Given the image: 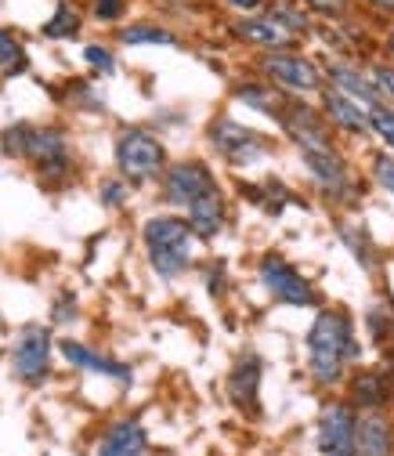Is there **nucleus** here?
Listing matches in <instances>:
<instances>
[{
	"label": "nucleus",
	"mask_w": 394,
	"mask_h": 456,
	"mask_svg": "<svg viewBox=\"0 0 394 456\" xmlns=\"http://www.w3.org/2000/svg\"><path fill=\"white\" fill-rule=\"evenodd\" d=\"M362 348L355 340V326L348 312L341 308H322L308 330V373L315 384L333 387L344 380L348 362H358Z\"/></svg>",
	"instance_id": "1"
},
{
	"label": "nucleus",
	"mask_w": 394,
	"mask_h": 456,
	"mask_svg": "<svg viewBox=\"0 0 394 456\" xmlns=\"http://www.w3.org/2000/svg\"><path fill=\"white\" fill-rule=\"evenodd\" d=\"M141 243H145V254H149V268L174 282L181 279L189 268H192V250H196V236L181 214H152L145 224H141Z\"/></svg>",
	"instance_id": "2"
},
{
	"label": "nucleus",
	"mask_w": 394,
	"mask_h": 456,
	"mask_svg": "<svg viewBox=\"0 0 394 456\" xmlns=\"http://www.w3.org/2000/svg\"><path fill=\"white\" fill-rule=\"evenodd\" d=\"M112 163H117V175L138 189V185H149V182H159V175L171 163L166 156V145L156 131L149 127H124L112 142Z\"/></svg>",
	"instance_id": "3"
},
{
	"label": "nucleus",
	"mask_w": 394,
	"mask_h": 456,
	"mask_svg": "<svg viewBox=\"0 0 394 456\" xmlns=\"http://www.w3.org/2000/svg\"><path fill=\"white\" fill-rule=\"evenodd\" d=\"M257 73L286 98H318V91L326 87L322 80V66L301 47H286V51H261L257 59Z\"/></svg>",
	"instance_id": "4"
},
{
	"label": "nucleus",
	"mask_w": 394,
	"mask_h": 456,
	"mask_svg": "<svg viewBox=\"0 0 394 456\" xmlns=\"http://www.w3.org/2000/svg\"><path fill=\"white\" fill-rule=\"evenodd\" d=\"M22 159L36 170V178L47 182V185L69 182L73 170H76L73 138H69V131H66L62 124H33Z\"/></svg>",
	"instance_id": "5"
},
{
	"label": "nucleus",
	"mask_w": 394,
	"mask_h": 456,
	"mask_svg": "<svg viewBox=\"0 0 394 456\" xmlns=\"http://www.w3.org/2000/svg\"><path fill=\"white\" fill-rule=\"evenodd\" d=\"M206 142H210V149H213L224 163L239 167V170L261 163V159L271 152V142H268L264 134H257L253 127L239 124L236 117H213L210 127H206Z\"/></svg>",
	"instance_id": "6"
},
{
	"label": "nucleus",
	"mask_w": 394,
	"mask_h": 456,
	"mask_svg": "<svg viewBox=\"0 0 394 456\" xmlns=\"http://www.w3.org/2000/svg\"><path fill=\"white\" fill-rule=\"evenodd\" d=\"M51 355H54V337L44 322H26L15 340H12V373L29 384V387H40L47 377H51Z\"/></svg>",
	"instance_id": "7"
},
{
	"label": "nucleus",
	"mask_w": 394,
	"mask_h": 456,
	"mask_svg": "<svg viewBox=\"0 0 394 456\" xmlns=\"http://www.w3.org/2000/svg\"><path fill=\"white\" fill-rule=\"evenodd\" d=\"M257 279H261V287L283 305H293V308H315L318 305L315 287L278 254H264L257 261Z\"/></svg>",
	"instance_id": "8"
},
{
	"label": "nucleus",
	"mask_w": 394,
	"mask_h": 456,
	"mask_svg": "<svg viewBox=\"0 0 394 456\" xmlns=\"http://www.w3.org/2000/svg\"><path fill=\"white\" fill-rule=\"evenodd\" d=\"M217 185V175L210 170V163L203 159H178V163H166V170L159 175V196L166 207L185 210L196 196L210 192Z\"/></svg>",
	"instance_id": "9"
},
{
	"label": "nucleus",
	"mask_w": 394,
	"mask_h": 456,
	"mask_svg": "<svg viewBox=\"0 0 394 456\" xmlns=\"http://www.w3.org/2000/svg\"><path fill=\"white\" fill-rule=\"evenodd\" d=\"M355 410L348 403H326L315 424V445L322 456H355Z\"/></svg>",
	"instance_id": "10"
},
{
	"label": "nucleus",
	"mask_w": 394,
	"mask_h": 456,
	"mask_svg": "<svg viewBox=\"0 0 394 456\" xmlns=\"http://www.w3.org/2000/svg\"><path fill=\"white\" fill-rule=\"evenodd\" d=\"M232 40L253 47V51H286V47H301V37H293L283 22H278L268 8L257 12V15H243V19H232Z\"/></svg>",
	"instance_id": "11"
},
{
	"label": "nucleus",
	"mask_w": 394,
	"mask_h": 456,
	"mask_svg": "<svg viewBox=\"0 0 394 456\" xmlns=\"http://www.w3.org/2000/svg\"><path fill=\"white\" fill-rule=\"evenodd\" d=\"M304 167H308V175L311 182L318 185L322 196L329 200H348L355 192V178H351V167L344 159L341 149H326V152H301Z\"/></svg>",
	"instance_id": "12"
},
{
	"label": "nucleus",
	"mask_w": 394,
	"mask_h": 456,
	"mask_svg": "<svg viewBox=\"0 0 394 456\" xmlns=\"http://www.w3.org/2000/svg\"><path fill=\"white\" fill-rule=\"evenodd\" d=\"M261 377H264V362L257 352H243L229 370V384H224L229 387V403L246 417L261 413Z\"/></svg>",
	"instance_id": "13"
},
{
	"label": "nucleus",
	"mask_w": 394,
	"mask_h": 456,
	"mask_svg": "<svg viewBox=\"0 0 394 456\" xmlns=\"http://www.w3.org/2000/svg\"><path fill=\"white\" fill-rule=\"evenodd\" d=\"M322 80H326V87L348 94V98L358 102L362 109L380 105V94H376V87H373V80H369V69H366L362 62H351V59H329V62L322 66Z\"/></svg>",
	"instance_id": "14"
},
{
	"label": "nucleus",
	"mask_w": 394,
	"mask_h": 456,
	"mask_svg": "<svg viewBox=\"0 0 394 456\" xmlns=\"http://www.w3.org/2000/svg\"><path fill=\"white\" fill-rule=\"evenodd\" d=\"M54 352H59L73 370H84V373H98V377H109V380H117V384H131L134 380V370L120 359H112V355H101L98 348H87L80 345V340L66 337V340H54Z\"/></svg>",
	"instance_id": "15"
},
{
	"label": "nucleus",
	"mask_w": 394,
	"mask_h": 456,
	"mask_svg": "<svg viewBox=\"0 0 394 456\" xmlns=\"http://www.w3.org/2000/svg\"><path fill=\"white\" fill-rule=\"evenodd\" d=\"M185 221L192 228V236L199 243H210L224 232V224H229V196L221 192V185H213L210 192L196 196L189 207H185Z\"/></svg>",
	"instance_id": "16"
},
{
	"label": "nucleus",
	"mask_w": 394,
	"mask_h": 456,
	"mask_svg": "<svg viewBox=\"0 0 394 456\" xmlns=\"http://www.w3.org/2000/svg\"><path fill=\"white\" fill-rule=\"evenodd\" d=\"M318 112L322 120L333 127V131H344L351 138H366L369 134V109H362L358 102H351L348 94L333 91V87H322L318 91Z\"/></svg>",
	"instance_id": "17"
},
{
	"label": "nucleus",
	"mask_w": 394,
	"mask_h": 456,
	"mask_svg": "<svg viewBox=\"0 0 394 456\" xmlns=\"http://www.w3.org/2000/svg\"><path fill=\"white\" fill-rule=\"evenodd\" d=\"M355 456H394V424L380 410L355 417Z\"/></svg>",
	"instance_id": "18"
},
{
	"label": "nucleus",
	"mask_w": 394,
	"mask_h": 456,
	"mask_svg": "<svg viewBox=\"0 0 394 456\" xmlns=\"http://www.w3.org/2000/svg\"><path fill=\"white\" fill-rule=\"evenodd\" d=\"M145 449H149V431L141 428L138 417H124L101 435L94 456H145Z\"/></svg>",
	"instance_id": "19"
},
{
	"label": "nucleus",
	"mask_w": 394,
	"mask_h": 456,
	"mask_svg": "<svg viewBox=\"0 0 394 456\" xmlns=\"http://www.w3.org/2000/svg\"><path fill=\"white\" fill-rule=\"evenodd\" d=\"M117 40L124 47H181L178 29H171L166 22L156 19H138V22H124L117 29Z\"/></svg>",
	"instance_id": "20"
},
{
	"label": "nucleus",
	"mask_w": 394,
	"mask_h": 456,
	"mask_svg": "<svg viewBox=\"0 0 394 456\" xmlns=\"http://www.w3.org/2000/svg\"><path fill=\"white\" fill-rule=\"evenodd\" d=\"M84 29V12L76 8V0H59L51 12V19L40 26L44 40H76Z\"/></svg>",
	"instance_id": "21"
},
{
	"label": "nucleus",
	"mask_w": 394,
	"mask_h": 456,
	"mask_svg": "<svg viewBox=\"0 0 394 456\" xmlns=\"http://www.w3.org/2000/svg\"><path fill=\"white\" fill-rule=\"evenodd\" d=\"M232 98L243 102V105H250V109H257V112H268V117H275V112L283 109V102H286V94L275 91L264 77L261 80H239L232 87Z\"/></svg>",
	"instance_id": "22"
},
{
	"label": "nucleus",
	"mask_w": 394,
	"mask_h": 456,
	"mask_svg": "<svg viewBox=\"0 0 394 456\" xmlns=\"http://www.w3.org/2000/svg\"><path fill=\"white\" fill-rule=\"evenodd\" d=\"M351 398H355L358 413H362V410H383L387 398H390L387 377H383V373H373V370H358V373L351 377Z\"/></svg>",
	"instance_id": "23"
},
{
	"label": "nucleus",
	"mask_w": 394,
	"mask_h": 456,
	"mask_svg": "<svg viewBox=\"0 0 394 456\" xmlns=\"http://www.w3.org/2000/svg\"><path fill=\"white\" fill-rule=\"evenodd\" d=\"M268 12L301 40L315 33V19H311V12L301 4V0H268Z\"/></svg>",
	"instance_id": "24"
},
{
	"label": "nucleus",
	"mask_w": 394,
	"mask_h": 456,
	"mask_svg": "<svg viewBox=\"0 0 394 456\" xmlns=\"http://www.w3.org/2000/svg\"><path fill=\"white\" fill-rule=\"evenodd\" d=\"M29 69V54H26V44L0 26V73H8V77H19Z\"/></svg>",
	"instance_id": "25"
},
{
	"label": "nucleus",
	"mask_w": 394,
	"mask_h": 456,
	"mask_svg": "<svg viewBox=\"0 0 394 456\" xmlns=\"http://www.w3.org/2000/svg\"><path fill=\"white\" fill-rule=\"evenodd\" d=\"M84 66L91 73H98V77H112V73L120 69L117 51H112L109 44H84Z\"/></svg>",
	"instance_id": "26"
},
{
	"label": "nucleus",
	"mask_w": 394,
	"mask_h": 456,
	"mask_svg": "<svg viewBox=\"0 0 394 456\" xmlns=\"http://www.w3.org/2000/svg\"><path fill=\"white\" fill-rule=\"evenodd\" d=\"M366 69H369V80H373L380 102H383V105H394V62H390V59H376V62H369Z\"/></svg>",
	"instance_id": "27"
},
{
	"label": "nucleus",
	"mask_w": 394,
	"mask_h": 456,
	"mask_svg": "<svg viewBox=\"0 0 394 456\" xmlns=\"http://www.w3.org/2000/svg\"><path fill=\"white\" fill-rule=\"evenodd\" d=\"M301 4L311 12V19H326V22H344L355 12L351 0H301Z\"/></svg>",
	"instance_id": "28"
},
{
	"label": "nucleus",
	"mask_w": 394,
	"mask_h": 456,
	"mask_svg": "<svg viewBox=\"0 0 394 456\" xmlns=\"http://www.w3.org/2000/svg\"><path fill=\"white\" fill-rule=\"evenodd\" d=\"M369 134H376L394 152V105H383L380 102V105L369 109Z\"/></svg>",
	"instance_id": "29"
},
{
	"label": "nucleus",
	"mask_w": 394,
	"mask_h": 456,
	"mask_svg": "<svg viewBox=\"0 0 394 456\" xmlns=\"http://www.w3.org/2000/svg\"><path fill=\"white\" fill-rule=\"evenodd\" d=\"M127 200H131V185H127L120 175L101 178V185H98V203H101L105 210H120Z\"/></svg>",
	"instance_id": "30"
},
{
	"label": "nucleus",
	"mask_w": 394,
	"mask_h": 456,
	"mask_svg": "<svg viewBox=\"0 0 394 456\" xmlns=\"http://www.w3.org/2000/svg\"><path fill=\"white\" fill-rule=\"evenodd\" d=\"M87 15L101 26H120L127 15V0H87Z\"/></svg>",
	"instance_id": "31"
},
{
	"label": "nucleus",
	"mask_w": 394,
	"mask_h": 456,
	"mask_svg": "<svg viewBox=\"0 0 394 456\" xmlns=\"http://www.w3.org/2000/svg\"><path fill=\"white\" fill-rule=\"evenodd\" d=\"M29 127H33V124L19 120V124H12V127H4V131H0V152H4V156H12V159H22V152H26V142H29Z\"/></svg>",
	"instance_id": "32"
},
{
	"label": "nucleus",
	"mask_w": 394,
	"mask_h": 456,
	"mask_svg": "<svg viewBox=\"0 0 394 456\" xmlns=\"http://www.w3.org/2000/svg\"><path fill=\"white\" fill-rule=\"evenodd\" d=\"M341 240L355 250V257H358V265H366V268H373V261H376V254H373V243H369V236H366V228H351V224H341Z\"/></svg>",
	"instance_id": "33"
},
{
	"label": "nucleus",
	"mask_w": 394,
	"mask_h": 456,
	"mask_svg": "<svg viewBox=\"0 0 394 456\" xmlns=\"http://www.w3.org/2000/svg\"><path fill=\"white\" fill-rule=\"evenodd\" d=\"M76 315H80V305H76L73 290H62L59 297H54V305H51V322L66 326V322H76Z\"/></svg>",
	"instance_id": "34"
},
{
	"label": "nucleus",
	"mask_w": 394,
	"mask_h": 456,
	"mask_svg": "<svg viewBox=\"0 0 394 456\" xmlns=\"http://www.w3.org/2000/svg\"><path fill=\"white\" fill-rule=\"evenodd\" d=\"M203 282H206L210 297H224V290H229V268H224V261H210L203 268Z\"/></svg>",
	"instance_id": "35"
},
{
	"label": "nucleus",
	"mask_w": 394,
	"mask_h": 456,
	"mask_svg": "<svg viewBox=\"0 0 394 456\" xmlns=\"http://www.w3.org/2000/svg\"><path fill=\"white\" fill-rule=\"evenodd\" d=\"M355 12H366L373 22H394V0H351Z\"/></svg>",
	"instance_id": "36"
},
{
	"label": "nucleus",
	"mask_w": 394,
	"mask_h": 456,
	"mask_svg": "<svg viewBox=\"0 0 394 456\" xmlns=\"http://www.w3.org/2000/svg\"><path fill=\"white\" fill-rule=\"evenodd\" d=\"M373 178L380 182V189H387L394 196V152H376L373 156Z\"/></svg>",
	"instance_id": "37"
},
{
	"label": "nucleus",
	"mask_w": 394,
	"mask_h": 456,
	"mask_svg": "<svg viewBox=\"0 0 394 456\" xmlns=\"http://www.w3.org/2000/svg\"><path fill=\"white\" fill-rule=\"evenodd\" d=\"M390 319H394V315H390V308H373V312H369V319H366V326H369V333H373V340H376L380 348L387 345V337H383V333L394 326Z\"/></svg>",
	"instance_id": "38"
},
{
	"label": "nucleus",
	"mask_w": 394,
	"mask_h": 456,
	"mask_svg": "<svg viewBox=\"0 0 394 456\" xmlns=\"http://www.w3.org/2000/svg\"><path fill=\"white\" fill-rule=\"evenodd\" d=\"M221 8H224V12H232L236 19H243V15H257V12H264V8H268V0H221Z\"/></svg>",
	"instance_id": "39"
},
{
	"label": "nucleus",
	"mask_w": 394,
	"mask_h": 456,
	"mask_svg": "<svg viewBox=\"0 0 394 456\" xmlns=\"http://www.w3.org/2000/svg\"><path fill=\"white\" fill-rule=\"evenodd\" d=\"M383 51L390 54V62H394V22H387V33H383Z\"/></svg>",
	"instance_id": "40"
},
{
	"label": "nucleus",
	"mask_w": 394,
	"mask_h": 456,
	"mask_svg": "<svg viewBox=\"0 0 394 456\" xmlns=\"http://www.w3.org/2000/svg\"><path fill=\"white\" fill-rule=\"evenodd\" d=\"M166 4H199V0H166Z\"/></svg>",
	"instance_id": "41"
}]
</instances>
